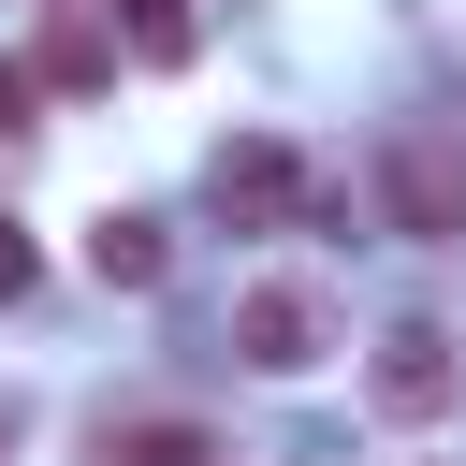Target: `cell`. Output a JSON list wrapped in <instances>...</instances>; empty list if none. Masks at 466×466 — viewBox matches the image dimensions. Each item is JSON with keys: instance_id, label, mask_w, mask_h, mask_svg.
I'll return each mask as SVG.
<instances>
[{"instance_id": "5b68a950", "label": "cell", "mask_w": 466, "mask_h": 466, "mask_svg": "<svg viewBox=\"0 0 466 466\" xmlns=\"http://www.w3.org/2000/svg\"><path fill=\"white\" fill-rule=\"evenodd\" d=\"M160 262H175V248H160V218H131V204H102V218H87V277H102V291H160Z\"/></svg>"}, {"instance_id": "277c9868", "label": "cell", "mask_w": 466, "mask_h": 466, "mask_svg": "<svg viewBox=\"0 0 466 466\" xmlns=\"http://www.w3.org/2000/svg\"><path fill=\"white\" fill-rule=\"evenodd\" d=\"M364 393H379L393 422H437V408L466 393V350H451L437 320H393V335H379V364H364Z\"/></svg>"}, {"instance_id": "6da1fadb", "label": "cell", "mask_w": 466, "mask_h": 466, "mask_svg": "<svg viewBox=\"0 0 466 466\" xmlns=\"http://www.w3.org/2000/svg\"><path fill=\"white\" fill-rule=\"evenodd\" d=\"M379 204H393V233H422V248H466V131H437V116H393V131H379Z\"/></svg>"}, {"instance_id": "52a82bcc", "label": "cell", "mask_w": 466, "mask_h": 466, "mask_svg": "<svg viewBox=\"0 0 466 466\" xmlns=\"http://www.w3.org/2000/svg\"><path fill=\"white\" fill-rule=\"evenodd\" d=\"M116 466H218V437H204V422H131Z\"/></svg>"}, {"instance_id": "9c48e42d", "label": "cell", "mask_w": 466, "mask_h": 466, "mask_svg": "<svg viewBox=\"0 0 466 466\" xmlns=\"http://www.w3.org/2000/svg\"><path fill=\"white\" fill-rule=\"evenodd\" d=\"M29 87H44V73H29V58H0V146L29 131Z\"/></svg>"}, {"instance_id": "7a4b0ae2", "label": "cell", "mask_w": 466, "mask_h": 466, "mask_svg": "<svg viewBox=\"0 0 466 466\" xmlns=\"http://www.w3.org/2000/svg\"><path fill=\"white\" fill-rule=\"evenodd\" d=\"M233 350H248L262 379H306V364L335 350V306H320L306 277H262V291H233Z\"/></svg>"}, {"instance_id": "30bf717a", "label": "cell", "mask_w": 466, "mask_h": 466, "mask_svg": "<svg viewBox=\"0 0 466 466\" xmlns=\"http://www.w3.org/2000/svg\"><path fill=\"white\" fill-rule=\"evenodd\" d=\"M29 277H44V248H29V233H15V218H0V306H15V291H29Z\"/></svg>"}, {"instance_id": "ba28073f", "label": "cell", "mask_w": 466, "mask_h": 466, "mask_svg": "<svg viewBox=\"0 0 466 466\" xmlns=\"http://www.w3.org/2000/svg\"><path fill=\"white\" fill-rule=\"evenodd\" d=\"M131 44H146V58H189L204 15H189V0H131Z\"/></svg>"}, {"instance_id": "3957f363", "label": "cell", "mask_w": 466, "mask_h": 466, "mask_svg": "<svg viewBox=\"0 0 466 466\" xmlns=\"http://www.w3.org/2000/svg\"><path fill=\"white\" fill-rule=\"evenodd\" d=\"M204 204H218L233 233H291V218H306V160L248 131V146H218V160H204Z\"/></svg>"}, {"instance_id": "8992f818", "label": "cell", "mask_w": 466, "mask_h": 466, "mask_svg": "<svg viewBox=\"0 0 466 466\" xmlns=\"http://www.w3.org/2000/svg\"><path fill=\"white\" fill-rule=\"evenodd\" d=\"M29 73H44V87H102V73H116V44H102V29H87V15H58V29H44V58H29Z\"/></svg>"}]
</instances>
